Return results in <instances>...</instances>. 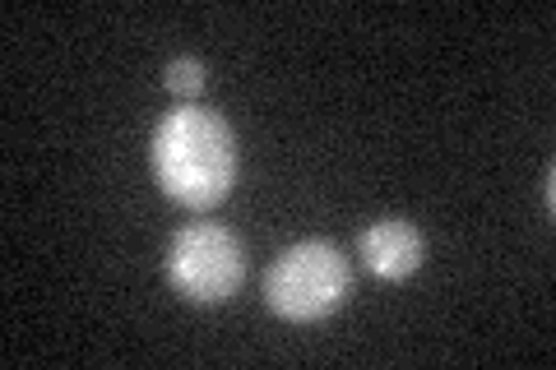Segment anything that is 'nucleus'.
<instances>
[{"mask_svg": "<svg viewBox=\"0 0 556 370\" xmlns=\"http://www.w3.org/2000/svg\"><path fill=\"white\" fill-rule=\"evenodd\" d=\"M357 255L376 278H386V283H404V278H413L417 269H422L427 241L408 218H380L357 237Z\"/></svg>", "mask_w": 556, "mask_h": 370, "instance_id": "obj_4", "label": "nucleus"}, {"mask_svg": "<svg viewBox=\"0 0 556 370\" xmlns=\"http://www.w3.org/2000/svg\"><path fill=\"white\" fill-rule=\"evenodd\" d=\"M167 283L190 306H223L247 278V245L218 222H190L167 245Z\"/></svg>", "mask_w": 556, "mask_h": 370, "instance_id": "obj_3", "label": "nucleus"}, {"mask_svg": "<svg viewBox=\"0 0 556 370\" xmlns=\"http://www.w3.org/2000/svg\"><path fill=\"white\" fill-rule=\"evenodd\" d=\"M552 181H556V171L547 167V171H543V200H547V214H552V204H556V190H552Z\"/></svg>", "mask_w": 556, "mask_h": 370, "instance_id": "obj_6", "label": "nucleus"}, {"mask_svg": "<svg viewBox=\"0 0 556 370\" xmlns=\"http://www.w3.org/2000/svg\"><path fill=\"white\" fill-rule=\"evenodd\" d=\"M353 292V264L334 241H298L269 264L265 306L288 324L329 320Z\"/></svg>", "mask_w": 556, "mask_h": 370, "instance_id": "obj_2", "label": "nucleus"}, {"mask_svg": "<svg viewBox=\"0 0 556 370\" xmlns=\"http://www.w3.org/2000/svg\"><path fill=\"white\" fill-rule=\"evenodd\" d=\"M163 84H167V93H177L181 102H190V98H200V93H204V84H208V65H204V61H195V56H177V61H167Z\"/></svg>", "mask_w": 556, "mask_h": 370, "instance_id": "obj_5", "label": "nucleus"}, {"mask_svg": "<svg viewBox=\"0 0 556 370\" xmlns=\"http://www.w3.org/2000/svg\"><path fill=\"white\" fill-rule=\"evenodd\" d=\"M153 176L163 195L186 208H214L237 186V135L218 112L208 107H177L153 130Z\"/></svg>", "mask_w": 556, "mask_h": 370, "instance_id": "obj_1", "label": "nucleus"}]
</instances>
